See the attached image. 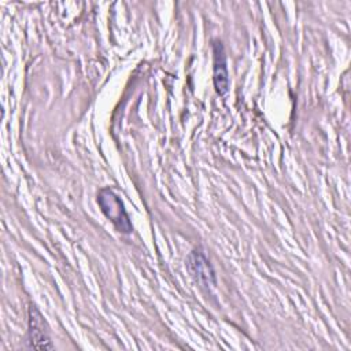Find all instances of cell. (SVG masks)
Listing matches in <instances>:
<instances>
[{
    "label": "cell",
    "instance_id": "cell-1",
    "mask_svg": "<svg viewBox=\"0 0 351 351\" xmlns=\"http://www.w3.org/2000/svg\"><path fill=\"white\" fill-rule=\"evenodd\" d=\"M97 204L103 214L111 221L115 229L121 233H132L133 226L119 196L110 188H103L97 193Z\"/></svg>",
    "mask_w": 351,
    "mask_h": 351
},
{
    "label": "cell",
    "instance_id": "cell-2",
    "mask_svg": "<svg viewBox=\"0 0 351 351\" xmlns=\"http://www.w3.org/2000/svg\"><path fill=\"white\" fill-rule=\"evenodd\" d=\"M29 341L33 348H52V343L48 336L45 321L36 306L29 307Z\"/></svg>",
    "mask_w": 351,
    "mask_h": 351
},
{
    "label": "cell",
    "instance_id": "cell-3",
    "mask_svg": "<svg viewBox=\"0 0 351 351\" xmlns=\"http://www.w3.org/2000/svg\"><path fill=\"white\" fill-rule=\"evenodd\" d=\"M188 269L191 274L196 278V281L203 285H215V274L214 270L204 256V254L199 250L193 251L188 258Z\"/></svg>",
    "mask_w": 351,
    "mask_h": 351
},
{
    "label": "cell",
    "instance_id": "cell-4",
    "mask_svg": "<svg viewBox=\"0 0 351 351\" xmlns=\"http://www.w3.org/2000/svg\"><path fill=\"white\" fill-rule=\"evenodd\" d=\"M214 53V86L218 95H225L229 88V77L226 69V56L223 47L219 41H214L213 44Z\"/></svg>",
    "mask_w": 351,
    "mask_h": 351
}]
</instances>
